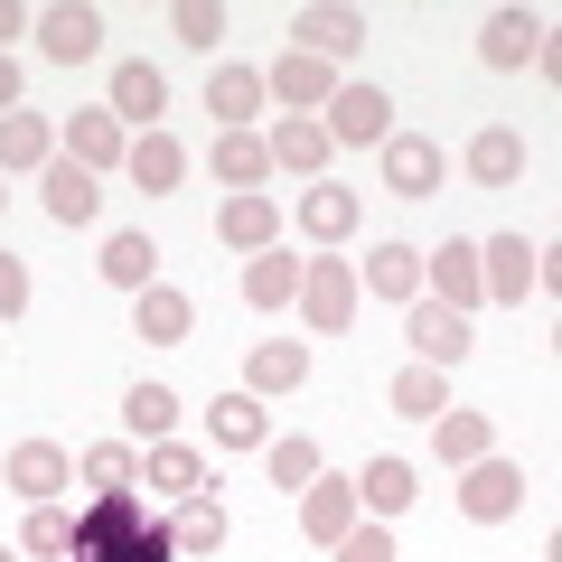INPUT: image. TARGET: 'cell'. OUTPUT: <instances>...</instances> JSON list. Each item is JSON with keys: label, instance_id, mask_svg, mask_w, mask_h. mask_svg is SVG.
<instances>
[{"label": "cell", "instance_id": "ee69618b", "mask_svg": "<svg viewBox=\"0 0 562 562\" xmlns=\"http://www.w3.org/2000/svg\"><path fill=\"white\" fill-rule=\"evenodd\" d=\"M0 113H20V57H0Z\"/></svg>", "mask_w": 562, "mask_h": 562}, {"label": "cell", "instance_id": "8992f818", "mask_svg": "<svg viewBox=\"0 0 562 562\" xmlns=\"http://www.w3.org/2000/svg\"><path fill=\"white\" fill-rule=\"evenodd\" d=\"M0 487H10V497H29V506H57L66 487H76V460H66L57 441H20L10 460H0Z\"/></svg>", "mask_w": 562, "mask_h": 562}, {"label": "cell", "instance_id": "7402d4cb", "mask_svg": "<svg viewBox=\"0 0 562 562\" xmlns=\"http://www.w3.org/2000/svg\"><path fill=\"white\" fill-rule=\"evenodd\" d=\"M206 113H216V132H254V113H262V66H216V76H206Z\"/></svg>", "mask_w": 562, "mask_h": 562}, {"label": "cell", "instance_id": "d4e9b609", "mask_svg": "<svg viewBox=\"0 0 562 562\" xmlns=\"http://www.w3.org/2000/svg\"><path fill=\"white\" fill-rule=\"evenodd\" d=\"M206 169H216V188H225V198H244V188H262V179H272V150H262V132H216Z\"/></svg>", "mask_w": 562, "mask_h": 562}, {"label": "cell", "instance_id": "cb8c5ba5", "mask_svg": "<svg viewBox=\"0 0 562 562\" xmlns=\"http://www.w3.org/2000/svg\"><path fill=\"white\" fill-rule=\"evenodd\" d=\"M469 179L479 188H516L525 179V132H506V122H487V132H469Z\"/></svg>", "mask_w": 562, "mask_h": 562}, {"label": "cell", "instance_id": "f6af8a7d", "mask_svg": "<svg viewBox=\"0 0 562 562\" xmlns=\"http://www.w3.org/2000/svg\"><path fill=\"white\" fill-rule=\"evenodd\" d=\"M0 562H20V553H10V543H0Z\"/></svg>", "mask_w": 562, "mask_h": 562}, {"label": "cell", "instance_id": "ffe728a7", "mask_svg": "<svg viewBox=\"0 0 562 562\" xmlns=\"http://www.w3.org/2000/svg\"><path fill=\"white\" fill-rule=\"evenodd\" d=\"M384 188H394V198H431V188H441V140L394 132L384 140Z\"/></svg>", "mask_w": 562, "mask_h": 562}, {"label": "cell", "instance_id": "44dd1931", "mask_svg": "<svg viewBox=\"0 0 562 562\" xmlns=\"http://www.w3.org/2000/svg\"><path fill=\"white\" fill-rule=\"evenodd\" d=\"M487 450H497V422L487 413H460V403L431 413V460L441 469H469V460H487Z\"/></svg>", "mask_w": 562, "mask_h": 562}, {"label": "cell", "instance_id": "1f68e13d", "mask_svg": "<svg viewBox=\"0 0 562 562\" xmlns=\"http://www.w3.org/2000/svg\"><path fill=\"white\" fill-rule=\"evenodd\" d=\"M140 479L160 487V497H206V460L188 441H150L140 450Z\"/></svg>", "mask_w": 562, "mask_h": 562}, {"label": "cell", "instance_id": "9a60e30c", "mask_svg": "<svg viewBox=\"0 0 562 562\" xmlns=\"http://www.w3.org/2000/svg\"><path fill=\"white\" fill-rule=\"evenodd\" d=\"M188 328H198V310H188L179 281H150V291H132V338H150V347H188Z\"/></svg>", "mask_w": 562, "mask_h": 562}, {"label": "cell", "instance_id": "4fadbf2b", "mask_svg": "<svg viewBox=\"0 0 562 562\" xmlns=\"http://www.w3.org/2000/svg\"><path fill=\"white\" fill-rule=\"evenodd\" d=\"M403 338H413V366H460L469 347V319L460 310H441V301H413V319H403Z\"/></svg>", "mask_w": 562, "mask_h": 562}, {"label": "cell", "instance_id": "d6986e66", "mask_svg": "<svg viewBox=\"0 0 562 562\" xmlns=\"http://www.w3.org/2000/svg\"><path fill=\"white\" fill-rule=\"evenodd\" d=\"M291 506H301V535H310V543H338L347 525L366 516V506H357V487H347V479H328V469H319V479H310Z\"/></svg>", "mask_w": 562, "mask_h": 562}, {"label": "cell", "instance_id": "ba28073f", "mask_svg": "<svg viewBox=\"0 0 562 562\" xmlns=\"http://www.w3.org/2000/svg\"><path fill=\"white\" fill-rule=\"evenodd\" d=\"M543 38H553L543 10H497V20L479 29V57L497 66V76H525V66H543Z\"/></svg>", "mask_w": 562, "mask_h": 562}, {"label": "cell", "instance_id": "3957f363", "mask_svg": "<svg viewBox=\"0 0 562 562\" xmlns=\"http://www.w3.org/2000/svg\"><path fill=\"white\" fill-rule=\"evenodd\" d=\"M366 38H375V29H366V10H347V0H319V10H301V20H291V47H301V57H319V66H347Z\"/></svg>", "mask_w": 562, "mask_h": 562}, {"label": "cell", "instance_id": "52a82bcc", "mask_svg": "<svg viewBox=\"0 0 562 562\" xmlns=\"http://www.w3.org/2000/svg\"><path fill=\"white\" fill-rule=\"evenodd\" d=\"M216 244H225V254H244V262L272 254V244H281V198H272V188L225 198V206H216Z\"/></svg>", "mask_w": 562, "mask_h": 562}, {"label": "cell", "instance_id": "f1b7e54d", "mask_svg": "<svg viewBox=\"0 0 562 562\" xmlns=\"http://www.w3.org/2000/svg\"><path fill=\"white\" fill-rule=\"evenodd\" d=\"M244 301H254V310H291V301H301V254H291V244L254 254V262H244Z\"/></svg>", "mask_w": 562, "mask_h": 562}, {"label": "cell", "instance_id": "277c9868", "mask_svg": "<svg viewBox=\"0 0 562 562\" xmlns=\"http://www.w3.org/2000/svg\"><path fill=\"white\" fill-rule=\"evenodd\" d=\"M328 94H338V66L301 57V47H281L262 66V103H281V113H328Z\"/></svg>", "mask_w": 562, "mask_h": 562}, {"label": "cell", "instance_id": "d590c367", "mask_svg": "<svg viewBox=\"0 0 562 562\" xmlns=\"http://www.w3.org/2000/svg\"><path fill=\"white\" fill-rule=\"evenodd\" d=\"M76 469H85V487H94V497H122V487H140V450H132V441H94Z\"/></svg>", "mask_w": 562, "mask_h": 562}, {"label": "cell", "instance_id": "f35d334b", "mask_svg": "<svg viewBox=\"0 0 562 562\" xmlns=\"http://www.w3.org/2000/svg\"><path fill=\"white\" fill-rule=\"evenodd\" d=\"M262 460H272V487H281V497H301V487L319 479V441H262Z\"/></svg>", "mask_w": 562, "mask_h": 562}, {"label": "cell", "instance_id": "bcb514c9", "mask_svg": "<svg viewBox=\"0 0 562 562\" xmlns=\"http://www.w3.org/2000/svg\"><path fill=\"white\" fill-rule=\"evenodd\" d=\"M0 206H10V188H0Z\"/></svg>", "mask_w": 562, "mask_h": 562}, {"label": "cell", "instance_id": "e0dca14e", "mask_svg": "<svg viewBox=\"0 0 562 562\" xmlns=\"http://www.w3.org/2000/svg\"><path fill=\"white\" fill-rule=\"evenodd\" d=\"M357 291H375V301H422V244L384 235L375 254L357 262Z\"/></svg>", "mask_w": 562, "mask_h": 562}, {"label": "cell", "instance_id": "9c48e42d", "mask_svg": "<svg viewBox=\"0 0 562 562\" xmlns=\"http://www.w3.org/2000/svg\"><path fill=\"white\" fill-rule=\"evenodd\" d=\"M422 291H431L441 310H460V319H469V310L487 301V281H479V244H460V235L431 244V254H422Z\"/></svg>", "mask_w": 562, "mask_h": 562}, {"label": "cell", "instance_id": "4316f807", "mask_svg": "<svg viewBox=\"0 0 562 562\" xmlns=\"http://www.w3.org/2000/svg\"><path fill=\"white\" fill-rule=\"evenodd\" d=\"M347 487H357V506H366V516H403V506H413L422 497V479H413V460H366L357 469V479H347Z\"/></svg>", "mask_w": 562, "mask_h": 562}, {"label": "cell", "instance_id": "ab89813d", "mask_svg": "<svg viewBox=\"0 0 562 562\" xmlns=\"http://www.w3.org/2000/svg\"><path fill=\"white\" fill-rule=\"evenodd\" d=\"M169 29H179V47H225V0H179Z\"/></svg>", "mask_w": 562, "mask_h": 562}, {"label": "cell", "instance_id": "e575fe53", "mask_svg": "<svg viewBox=\"0 0 562 562\" xmlns=\"http://www.w3.org/2000/svg\"><path fill=\"white\" fill-rule=\"evenodd\" d=\"M94 272L113 281V291H150V281H160V244H150V235H113Z\"/></svg>", "mask_w": 562, "mask_h": 562}, {"label": "cell", "instance_id": "ac0fdd59", "mask_svg": "<svg viewBox=\"0 0 562 562\" xmlns=\"http://www.w3.org/2000/svg\"><path fill=\"white\" fill-rule=\"evenodd\" d=\"M29 29H38V47H47L57 66H85V57L103 47V10H85V0H66V10H38Z\"/></svg>", "mask_w": 562, "mask_h": 562}, {"label": "cell", "instance_id": "5b68a950", "mask_svg": "<svg viewBox=\"0 0 562 562\" xmlns=\"http://www.w3.org/2000/svg\"><path fill=\"white\" fill-rule=\"evenodd\" d=\"M516 506H525V469H516V460L487 450V460L460 469V516H469V525H506Z\"/></svg>", "mask_w": 562, "mask_h": 562}, {"label": "cell", "instance_id": "7a4b0ae2", "mask_svg": "<svg viewBox=\"0 0 562 562\" xmlns=\"http://www.w3.org/2000/svg\"><path fill=\"white\" fill-rule=\"evenodd\" d=\"M357 262H338V254H319V262H301V319L319 328V338H338L347 319H357Z\"/></svg>", "mask_w": 562, "mask_h": 562}, {"label": "cell", "instance_id": "30bf717a", "mask_svg": "<svg viewBox=\"0 0 562 562\" xmlns=\"http://www.w3.org/2000/svg\"><path fill=\"white\" fill-rule=\"evenodd\" d=\"M103 113H113L122 132H160V113H169V76H160L150 57L113 66V94H103Z\"/></svg>", "mask_w": 562, "mask_h": 562}, {"label": "cell", "instance_id": "7c38bea8", "mask_svg": "<svg viewBox=\"0 0 562 562\" xmlns=\"http://www.w3.org/2000/svg\"><path fill=\"white\" fill-rule=\"evenodd\" d=\"M310 384V347L301 338H254V357H244V394L272 403V394H301Z\"/></svg>", "mask_w": 562, "mask_h": 562}, {"label": "cell", "instance_id": "2e32d148", "mask_svg": "<svg viewBox=\"0 0 562 562\" xmlns=\"http://www.w3.org/2000/svg\"><path fill=\"white\" fill-rule=\"evenodd\" d=\"M479 281H487V301L525 310V291H535V244L525 235H487L479 244Z\"/></svg>", "mask_w": 562, "mask_h": 562}, {"label": "cell", "instance_id": "603a6c76", "mask_svg": "<svg viewBox=\"0 0 562 562\" xmlns=\"http://www.w3.org/2000/svg\"><path fill=\"white\" fill-rule=\"evenodd\" d=\"M122 150H132V132H122V122L103 113V103L66 122V160H76V169H94V179H103V169H122Z\"/></svg>", "mask_w": 562, "mask_h": 562}, {"label": "cell", "instance_id": "d6a6232c", "mask_svg": "<svg viewBox=\"0 0 562 562\" xmlns=\"http://www.w3.org/2000/svg\"><path fill=\"white\" fill-rule=\"evenodd\" d=\"M57 160V122L47 113H0V169H47Z\"/></svg>", "mask_w": 562, "mask_h": 562}, {"label": "cell", "instance_id": "8d00e7d4", "mask_svg": "<svg viewBox=\"0 0 562 562\" xmlns=\"http://www.w3.org/2000/svg\"><path fill=\"white\" fill-rule=\"evenodd\" d=\"M384 403L413 413V422H431V413H450V384H441V366H403V375L384 384Z\"/></svg>", "mask_w": 562, "mask_h": 562}, {"label": "cell", "instance_id": "7bdbcfd3", "mask_svg": "<svg viewBox=\"0 0 562 562\" xmlns=\"http://www.w3.org/2000/svg\"><path fill=\"white\" fill-rule=\"evenodd\" d=\"M20 29H29V10H20V0H0V57H10V38H20Z\"/></svg>", "mask_w": 562, "mask_h": 562}, {"label": "cell", "instance_id": "f546056e", "mask_svg": "<svg viewBox=\"0 0 562 562\" xmlns=\"http://www.w3.org/2000/svg\"><path fill=\"white\" fill-rule=\"evenodd\" d=\"M169 553H179V562L225 553V506L216 497H179V516H169Z\"/></svg>", "mask_w": 562, "mask_h": 562}, {"label": "cell", "instance_id": "484cf974", "mask_svg": "<svg viewBox=\"0 0 562 562\" xmlns=\"http://www.w3.org/2000/svg\"><path fill=\"white\" fill-rule=\"evenodd\" d=\"M38 198H47V216H57V225H94L103 188H94V169H76V160H47V169H38Z\"/></svg>", "mask_w": 562, "mask_h": 562}, {"label": "cell", "instance_id": "8fae6325", "mask_svg": "<svg viewBox=\"0 0 562 562\" xmlns=\"http://www.w3.org/2000/svg\"><path fill=\"white\" fill-rule=\"evenodd\" d=\"M262 150H272V169H291V179H319L338 140L319 132V113H272V132H262Z\"/></svg>", "mask_w": 562, "mask_h": 562}, {"label": "cell", "instance_id": "60d3db41", "mask_svg": "<svg viewBox=\"0 0 562 562\" xmlns=\"http://www.w3.org/2000/svg\"><path fill=\"white\" fill-rule=\"evenodd\" d=\"M328 553H338V562H394V535H384V525H366V516H357V525H347L338 543H328Z\"/></svg>", "mask_w": 562, "mask_h": 562}, {"label": "cell", "instance_id": "b9f144b4", "mask_svg": "<svg viewBox=\"0 0 562 562\" xmlns=\"http://www.w3.org/2000/svg\"><path fill=\"white\" fill-rule=\"evenodd\" d=\"M20 310H29V262L0 244V319H20Z\"/></svg>", "mask_w": 562, "mask_h": 562}, {"label": "cell", "instance_id": "5bb4252c", "mask_svg": "<svg viewBox=\"0 0 562 562\" xmlns=\"http://www.w3.org/2000/svg\"><path fill=\"white\" fill-rule=\"evenodd\" d=\"M357 225H366V198H357V188H338V179H310V188H301V235H310V244H347Z\"/></svg>", "mask_w": 562, "mask_h": 562}, {"label": "cell", "instance_id": "83f0119b", "mask_svg": "<svg viewBox=\"0 0 562 562\" xmlns=\"http://www.w3.org/2000/svg\"><path fill=\"white\" fill-rule=\"evenodd\" d=\"M206 431H216V450H262V441H272V413H262V403L235 384V394L206 403Z\"/></svg>", "mask_w": 562, "mask_h": 562}, {"label": "cell", "instance_id": "836d02e7", "mask_svg": "<svg viewBox=\"0 0 562 562\" xmlns=\"http://www.w3.org/2000/svg\"><path fill=\"white\" fill-rule=\"evenodd\" d=\"M122 431H132L140 450L169 441V431H179V394H169V384H132V394H122Z\"/></svg>", "mask_w": 562, "mask_h": 562}, {"label": "cell", "instance_id": "4dcf8cb0", "mask_svg": "<svg viewBox=\"0 0 562 562\" xmlns=\"http://www.w3.org/2000/svg\"><path fill=\"white\" fill-rule=\"evenodd\" d=\"M122 169H132V188H150V198H169V188L188 179V150L169 132H140L132 150H122Z\"/></svg>", "mask_w": 562, "mask_h": 562}, {"label": "cell", "instance_id": "6da1fadb", "mask_svg": "<svg viewBox=\"0 0 562 562\" xmlns=\"http://www.w3.org/2000/svg\"><path fill=\"white\" fill-rule=\"evenodd\" d=\"M319 132L338 140V150H375V140H394V94H384V85H357V76H338V94H328Z\"/></svg>", "mask_w": 562, "mask_h": 562}, {"label": "cell", "instance_id": "74e56055", "mask_svg": "<svg viewBox=\"0 0 562 562\" xmlns=\"http://www.w3.org/2000/svg\"><path fill=\"white\" fill-rule=\"evenodd\" d=\"M20 553L66 562V553H76V516H66V506H29V525H20Z\"/></svg>", "mask_w": 562, "mask_h": 562}]
</instances>
